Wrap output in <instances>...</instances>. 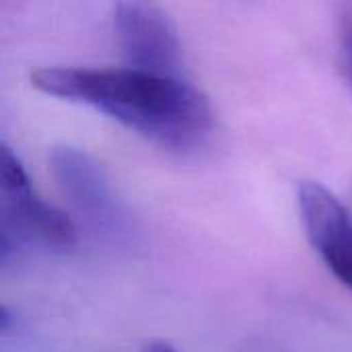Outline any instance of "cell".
Returning <instances> with one entry per match:
<instances>
[{"label": "cell", "mask_w": 352, "mask_h": 352, "mask_svg": "<svg viewBox=\"0 0 352 352\" xmlns=\"http://www.w3.org/2000/svg\"><path fill=\"white\" fill-rule=\"evenodd\" d=\"M31 87L89 105L163 146H194L212 128L208 97L184 76L132 66H47L31 72Z\"/></svg>", "instance_id": "cell-1"}, {"label": "cell", "mask_w": 352, "mask_h": 352, "mask_svg": "<svg viewBox=\"0 0 352 352\" xmlns=\"http://www.w3.org/2000/svg\"><path fill=\"white\" fill-rule=\"evenodd\" d=\"M340 45H342L344 66H346V74H349L352 89V14H344L340 21Z\"/></svg>", "instance_id": "cell-6"}, {"label": "cell", "mask_w": 352, "mask_h": 352, "mask_svg": "<svg viewBox=\"0 0 352 352\" xmlns=\"http://www.w3.org/2000/svg\"><path fill=\"white\" fill-rule=\"evenodd\" d=\"M4 227L0 237V258L8 260L19 241H37L50 248H72L76 227L72 219L35 194L31 184L4 190Z\"/></svg>", "instance_id": "cell-5"}, {"label": "cell", "mask_w": 352, "mask_h": 352, "mask_svg": "<svg viewBox=\"0 0 352 352\" xmlns=\"http://www.w3.org/2000/svg\"><path fill=\"white\" fill-rule=\"evenodd\" d=\"M113 31L128 66L163 76H182V43L173 21L159 6L122 2Z\"/></svg>", "instance_id": "cell-2"}, {"label": "cell", "mask_w": 352, "mask_h": 352, "mask_svg": "<svg viewBox=\"0 0 352 352\" xmlns=\"http://www.w3.org/2000/svg\"><path fill=\"white\" fill-rule=\"evenodd\" d=\"M307 241L326 268L352 291V212L324 184L303 182L297 194Z\"/></svg>", "instance_id": "cell-3"}, {"label": "cell", "mask_w": 352, "mask_h": 352, "mask_svg": "<svg viewBox=\"0 0 352 352\" xmlns=\"http://www.w3.org/2000/svg\"><path fill=\"white\" fill-rule=\"evenodd\" d=\"M140 352H179L173 344H169V342H165V340H148L144 346H142V351Z\"/></svg>", "instance_id": "cell-7"}, {"label": "cell", "mask_w": 352, "mask_h": 352, "mask_svg": "<svg viewBox=\"0 0 352 352\" xmlns=\"http://www.w3.org/2000/svg\"><path fill=\"white\" fill-rule=\"evenodd\" d=\"M50 171L66 200L95 227L118 229L122 212L103 169L80 148L54 146L50 151Z\"/></svg>", "instance_id": "cell-4"}]
</instances>
